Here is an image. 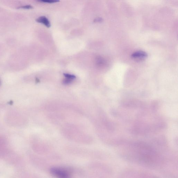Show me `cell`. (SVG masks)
<instances>
[{
    "label": "cell",
    "instance_id": "1",
    "mask_svg": "<svg viewBox=\"0 0 178 178\" xmlns=\"http://www.w3.org/2000/svg\"><path fill=\"white\" fill-rule=\"evenodd\" d=\"M50 171L54 175L61 178L69 177L71 174L69 169L61 168H52L50 169Z\"/></svg>",
    "mask_w": 178,
    "mask_h": 178
},
{
    "label": "cell",
    "instance_id": "2",
    "mask_svg": "<svg viewBox=\"0 0 178 178\" xmlns=\"http://www.w3.org/2000/svg\"><path fill=\"white\" fill-rule=\"evenodd\" d=\"M148 57L147 53L144 51H138L134 53L132 55L133 59L137 60H143Z\"/></svg>",
    "mask_w": 178,
    "mask_h": 178
},
{
    "label": "cell",
    "instance_id": "3",
    "mask_svg": "<svg viewBox=\"0 0 178 178\" xmlns=\"http://www.w3.org/2000/svg\"><path fill=\"white\" fill-rule=\"evenodd\" d=\"M37 22L42 23L46 26L47 27L50 28L51 25L50 22L48 19L45 16H42L39 17L36 20Z\"/></svg>",
    "mask_w": 178,
    "mask_h": 178
},
{
    "label": "cell",
    "instance_id": "4",
    "mask_svg": "<svg viewBox=\"0 0 178 178\" xmlns=\"http://www.w3.org/2000/svg\"><path fill=\"white\" fill-rule=\"evenodd\" d=\"M37 1L39 2L48 3H58L60 1V0H37Z\"/></svg>",
    "mask_w": 178,
    "mask_h": 178
},
{
    "label": "cell",
    "instance_id": "5",
    "mask_svg": "<svg viewBox=\"0 0 178 178\" xmlns=\"http://www.w3.org/2000/svg\"><path fill=\"white\" fill-rule=\"evenodd\" d=\"M64 76H65L66 78H67V79L72 80L74 79L75 78V75H71L70 74H66L64 73Z\"/></svg>",
    "mask_w": 178,
    "mask_h": 178
},
{
    "label": "cell",
    "instance_id": "6",
    "mask_svg": "<svg viewBox=\"0 0 178 178\" xmlns=\"http://www.w3.org/2000/svg\"><path fill=\"white\" fill-rule=\"evenodd\" d=\"M33 8V7L30 5H27L21 6L18 8V9H30Z\"/></svg>",
    "mask_w": 178,
    "mask_h": 178
}]
</instances>
